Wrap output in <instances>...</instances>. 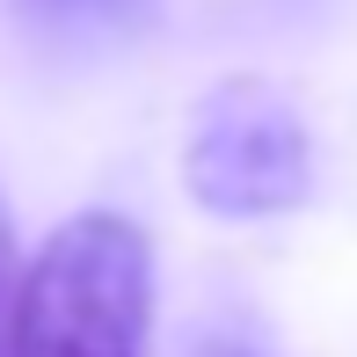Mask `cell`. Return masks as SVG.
<instances>
[{"label": "cell", "instance_id": "cell-1", "mask_svg": "<svg viewBox=\"0 0 357 357\" xmlns=\"http://www.w3.org/2000/svg\"><path fill=\"white\" fill-rule=\"evenodd\" d=\"M153 248L139 219L80 212L22 270L0 357H146Z\"/></svg>", "mask_w": 357, "mask_h": 357}, {"label": "cell", "instance_id": "cell-2", "mask_svg": "<svg viewBox=\"0 0 357 357\" xmlns=\"http://www.w3.org/2000/svg\"><path fill=\"white\" fill-rule=\"evenodd\" d=\"M183 183L219 219H284L314 197V132L270 80H219L183 139Z\"/></svg>", "mask_w": 357, "mask_h": 357}, {"label": "cell", "instance_id": "cell-3", "mask_svg": "<svg viewBox=\"0 0 357 357\" xmlns=\"http://www.w3.org/2000/svg\"><path fill=\"white\" fill-rule=\"evenodd\" d=\"M44 52H109L153 29L160 0H8Z\"/></svg>", "mask_w": 357, "mask_h": 357}, {"label": "cell", "instance_id": "cell-4", "mask_svg": "<svg viewBox=\"0 0 357 357\" xmlns=\"http://www.w3.org/2000/svg\"><path fill=\"white\" fill-rule=\"evenodd\" d=\"M15 291H22V263H15V226H8V204H0V343H8Z\"/></svg>", "mask_w": 357, "mask_h": 357}, {"label": "cell", "instance_id": "cell-5", "mask_svg": "<svg viewBox=\"0 0 357 357\" xmlns=\"http://www.w3.org/2000/svg\"><path fill=\"white\" fill-rule=\"evenodd\" d=\"M197 357H255V350H234V343H204Z\"/></svg>", "mask_w": 357, "mask_h": 357}]
</instances>
